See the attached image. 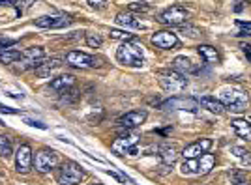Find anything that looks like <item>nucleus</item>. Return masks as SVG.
<instances>
[{
	"label": "nucleus",
	"mask_w": 251,
	"mask_h": 185,
	"mask_svg": "<svg viewBox=\"0 0 251 185\" xmlns=\"http://www.w3.org/2000/svg\"><path fill=\"white\" fill-rule=\"evenodd\" d=\"M45 58V51L42 47H30L26 51H23V56L19 60V71H26V69H36Z\"/></svg>",
	"instance_id": "nucleus-9"
},
{
	"label": "nucleus",
	"mask_w": 251,
	"mask_h": 185,
	"mask_svg": "<svg viewBox=\"0 0 251 185\" xmlns=\"http://www.w3.org/2000/svg\"><path fill=\"white\" fill-rule=\"evenodd\" d=\"M60 163V155L56 154L54 150H49V148H43L40 152H36L34 155V168L42 174H47L54 170Z\"/></svg>",
	"instance_id": "nucleus-6"
},
{
	"label": "nucleus",
	"mask_w": 251,
	"mask_h": 185,
	"mask_svg": "<svg viewBox=\"0 0 251 185\" xmlns=\"http://www.w3.org/2000/svg\"><path fill=\"white\" fill-rule=\"evenodd\" d=\"M244 4H246L244 0H238V2H236V6H234V11H236V13H240V11L244 10V8H246Z\"/></svg>",
	"instance_id": "nucleus-36"
},
{
	"label": "nucleus",
	"mask_w": 251,
	"mask_h": 185,
	"mask_svg": "<svg viewBox=\"0 0 251 185\" xmlns=\"http://www.w3.org/2000/svg\"><path fill=\"white\" fill-rule=\"evenodd\" d=\"M157 81H159V86L169 93H180L188 86V79L182 73H178L176 69H161V71H157Z\"/></svg>",
	"instance_id": "nucleus-3"
},
{
	"label": "nucleus",
	"mask_w": 251,
	"mask_h": 185,
	"mask_svg": "<svg viewBox=\"0 0 251 185\" xmlns=\"http://www.w3.org/2000/svg\"><path fill=\"white\" fill-rule=\"evenodd\" d=\"M26 123H28V125H32V127H40V129H45V123L34 122V120H26Z\"/></svg>",
	"instance_id": "nucleus-35"
},
{
	"label": "nucleus",
	"mask_w": 251,
	"mask_h": 185,
	"mask_svg": "<svg viewBox=\"0 0 251 185\" xmlns=\"http://www.w3.org/2000/svg\"><path fill=\"white\" fill-rule=\"evenodd\" d=\"M15 166L19 174H26L30 172V168L34 166V155H32V148L28 144L19 146L17 154H15Z\"/></svg>",
	"instance_id": "nucleus-11"
},
{
	"label": "nucleus",
	"mask_w": 251,
	"mask_h": 185,
	"mask_svg": "<svg viewBox=\"0 0 251 185\" xmlns=\"http://www.w3.org/2000/svg\"><path fill=\"white\" fill-rule=\"evenodd\" d=\"M139 139H141V137H137V135H126V137H118V139H115V140L111 142V150H113L115 154H118V155L129 154V150L137 146Z\"/></svg>",
	"instance_id": "nucleus-13"
},
{
	"label": "nucleus",
	"mask_w": 251,
	"mask_h": 185,
	"mask_svg": "<svg viewBox=\"0 0 251 185\" xmlns=\"http://www.w3.org/2000/svg\"><path fill=\"white\" fill-rule=\"evenodd\" d=\"M232 129H234V133L238 135L240 139L251 140V122L236 118V120H232Z\"/></svg>",
	"instance_id": "nucleus-19"
},
{
	"label": "nucleus",
	"mask_w": 251,
	"mask_h": 185,
	"mask_svg": "<svg viewBox=\"0 0 251 185\" xmlns=\"http://www.w3.org/2000/svg\"><path fill=\"white\" fill-rule=\"evenodd\" d=\"M159 157H161V161H163V164H175V161H176V150L173 148V146H161L159 148Z\"/></svg>",
	"instance_id": "nucleus-25"
},
{
	"label": "nucleus",
	"mask_w": 251,
	"mask_h": 185,
	"mask_svg": "<svg viewBox=\"0 0 251 185\" xmlns=\"http://www.w3.org/2000/svg\"><path fill=\"white\" fill-rule=\"evenodd\" d=\"M199 103L204 107V109H208L210 113H216V114H223L225 113V107H223V103L220 99H216V97H212V95H202L199 99Z\"/></svg>",
	"instance_id": "nucleus-20"
},
{
	"label": "nucleus",
	"mask_w": 251,
	"mask_h": 185,
	"mask_svg": "<svg viewBox=\"0 0 251 185\" xmlns=\"http://www.w3.org/2000/svg\"><path fill=\"white\" fill-rule=\"evenodd\" d=\"M116 23L122 26H131V28H145V24L137 19L131 11H122L116 15Z\"/></svg>",
	"instance_id": "nucleus-18"
},
{
	"label": "nucleus",
	"mask_w": 251,
	"mask_h": 185,
	"mask_svg": "<svg viewBox=\"0 0 251 185\" xmlns=\"http://www.w3.org/2000/svg\"><path fill=\"white\" fill-rule=\"evenodd\" d=\"M216 164V157L212 154H202L201 157H195V159H186L182 163V174H208L210 170L214 168Z\"/></svg>",
	"instance_id": "nucleus-4"
},
{
	"label": "nucleus",
	"mask_w": 251,
	"mask_h": 185,
	"mask_svg": "<svg viewBox=\"0 0 251 185\" xmlns=\"http://www.w3.org/2000/svg\"><path fill=\"white\" fill-rule=\"evenodd\" d=\"M145 120H147V111H129L118 118V125H122L126 129H133L145 123Z\"/></svg>",
	"instance_id": "nucleus-15"
},
{
	"label": "nucleus",
	"mask_w": 251,
	"mask_h": 185,
	"mask_svg": "<svg viewBox=\"0 0 251 185\" xmlns=\"http://www.w3.org/2000/svg\"><path fill=\"white\" fill-rule=\"evenodd\" d=\"M111 38L113 40H120V41H131L133 40V34L124 30H111Z\"/></svg>",
	"instance_id": "nucleus-29"
},
{
	"label": "nucleus",
	"mask_w": 251,
	"mask_h": 185,
	"mask_svg": "<svg viewBox=\"0 0 251 185\" xmlns=\"http://www.w3.org/2000/svg\"><path fill=\"white\" fill-rule=\"evenodd\" d=\"M11 45H15V40H8V38H0V51L10 49Z\"/></svg>",
	"instance_id": "nucleus-32"
},
{
	"label": "nucleus",
	"mask_w": 251,
	"mask_h": 185,
	"mask_svg": "<svg viewBox=\"0 0 251 185\" xmlns=\"http://www.w3.org/2000/svg\"><path fill=\"white\" fill-rule=\"evenodd\" d=\"M116 60L129 68H141L143 66V47L137 45L133 41H124L118 49H116Z\"/></svg>",
	"instance_id": "nucleus-1"
},
{
	"label": "nucleus",
	"mask_w": 251,
	"mask_h": 185,
	"mask_svg": "<svg viewBox=\"0 0 251 185\" xmlns=\"http://www.w3.org/2000/svg\"><path fill=\"white\" fill-rule=\"evenodd\" d=\"M72 17L70 15H43L36 19V24L40 28H64L68 24H72Z\"/></svg>",
	"instance_id": "nucleus-12"
},
{
	"label": "nucleus",
	"mask_w": 251,
	"mask_h": 185,
	"mask_svg": "<svg viewBox=\"0 0 251 185\" xmlns=\"http://www.w3.org/2000/svg\"><path fill=\"white\" fill-rule=\"evenodd\" d=\"M240 49L246 54V58L251 62V43H240Z\"/></svg>",
	"instance_id": "nucleus-33"
},
{
	"label": "nucleus",
	"mask_w": 251,
	"mask_h": 185,
	"mask_svg": "<svg viewBox=\"0 0 251 185\" xmlns=\"http://www.w3.org/2000/svg\"><path fill=\"white\" fill-rule=\"evenodd\" d=\"M101 43H103V40H101V36H100V34H86V45H88V47H92V49H100V47H101Z\"/></svg>",
	"instance_id": "nucleus-28"
},
{
	"label": "nucleus",
	"mask_w": 251,
	"mask_h": 185,
	"mask_svg": "<svg viewBox=\"0 0 251 185\" xmlns=\"http://www.w3.org/2000/svg\"><path fill=\"white\" fill-rule=\"evenodd\" d=\"M6 4H10V0H0V6H6Z\"/></svg>",
	"instance_id": "nucleus-39"
},
{
	"label": "nucleus",
	"mask_w": 251,
	"mask_h": 185,
	"mask_svg": "<svg viewBox=\"0 0 251 185\" xmlns=\"http://www.w3.org/2000/svg\"><path fill=\"white\" fill-rule=\"evenodd\" d=\"M54 176H56V182L60 185H79L83 182L84 172L77 163L66 161V163L56 168V174Z\"/></svg>",
	"instance_id": "nucleus-5"
},
{
	"label": "nucleus",
	"mask_w": 251,
	"mask_h": 185,
	"mask_svg": "<svg viewBox=\"0 0 251 185\" xmlns=\"http://www.w3.org/2000/svg\"><path fill=\"white\" fill-rule=\"evenodd\" d=\"M236 24H238V28H240V32H238L236 36H250L251 38V23H246V21L238 19Z\"/></svg>",
	"instance_id": "nucleus-30"
},
{
	"label": "nucleus",
	"mask_w": 251,
	"mask_h": 185,
	"mask_svg": "<svg viewBox=\"0 0 251 185\" xmlns=\"http://www.w3.org/2000/svg\"><path fill=\"white\" fill-rule=\"evenodd\" d=\"M210 148H212V140L210 139H201L197 142L186 146L182 155H184V159H195V157H201L202 154H206Z\"/></svg>",
	"instance_id": "nucleus-14"
},
{
	"label": "nucleus",
	"mask_w": 251,
	"mask_h": 185,
	"mask_svg": "<svg viewBox=\"0 0 251 185\" xmlns=\"http://www.w3.org/2000/svg\"><path fill=\"white\" fill-rule=\"evenodd\" d=\"M129 11L147 13V11H150V6H148V4H145V2H131V4H129Z\"/></svg>",
	"instance_id": "nucleus-31"
},
{
	"label": "nucleus",
	"mask_w": 251,
	"mask_h": 185,
	"mask_svg": "<svg viewBox=\"0 0 251 185\" xmlns=\"http://www.w3.org/2000/svg\"><path fill=\"white\" fill-rule=\"evenodd\" d=\"M173 69H176L178 73H195V66H193V62L186 58V56H176L175 60H173Z\"/></svg>",
	"instance_id": "nucleus-22"
},
{
	"label": "nucleus",
	"mask_w": 251,
	"mask_h": 185,
	"mask_svg": "<svg viewBox=\"0 0 251 185\" xmlns=\"http://www.w3.org/2000/svg\"><path fill=\"white\" fill-rule=\"evenodd\" d=\"M0 113H8V114H15L17 111H13V109H8V107H4V105H0Z\"/></svg>",
	"instance_id": "nucleus-37"
},
{
	"label": "nucleus",
	"mask_w": 251,
	"mask_h": 185,
	"mask_svg": "<svg viewBox=\"0 0 251 185\" xmlns=\"http://www.w3.org/2000/svg\"><path fill=\"white\" fill-rule=\"evenodd\" d=\"M105 2H107V0H88V4H90L92 8H98V10H101V8H103Z\"/></svg>",
	"instance_id": "nucleus-34"
},
{
	"label": "nucleus",
	"mask_w": 251,
	"mask_h": 185,
	"mask_svg": "<svg viewBox=\"0 0 251 185\" xmlns=\"http://www.w3.org/2000/svg\"><path fill=\"white\" fill-rule=\"evenodd\" d=\"M230 152H232L234 157H238V159H240L242 164L251 166V154L246 150V148H242V146H232V148H230Z\"/></svg>",
	"instance_id": "nucleus-26"
},
{
	"label": "nucleus",
	"mask_w": 251,
	"mask_h": 185,
	"mask_svg": "<svg viewBox=\"0 0 251 185\" xmlns=\"http://www.w3.org/2000/svg\"><path fill=\"white\" fill-rule=\"evenodd\" d=\"M75 84V77L74 75H60L56 79L51 81V88L56 90V92H62V90H68V88H74Z\"/></svg>",
	"instance_id": "nucleus-21"
},
{
	"label": "nucleus",
	"mask_w": 251,
	"mask_h": 185,
	"mask_svg": "<svg viewBox=\"0 0 251 185\" xmlns=\"http://www.w3.org/2000/svg\"><path fill=\"white\" fill-rule=\"evenodd\" d=\"M23 56L21 51H17V49H4V51H0V62L2 64H15V62H19Z\"/></svg>",
	"instance_id": "nucleus-24"
},
{
	"label": "nucleus",
	"mask_w": 251,
	"mask_h": 185,
	"mask_svg": "<svg viewBox=\"0 0 251 185\" xmlns=\"http://www.w3.org/2000/svg\"><path fill=\"white\" fill-rule=\"evenodd\" d=\"M199 54L202 56V60L208 62V64H218L220 62V54H218V49L212 47V45H199L197 47Z\"/></svg>",
	"instance_id": "nucleus-23"
},
{
	"label": "nucleus",
	"mask_w": 251,
	"mask_h": 185,
	"mask_svg": "<svg viewBox=\"0 0 251 185\" xmlns=\"http://www.w3.org/2000/svg\"><path fill=\"white\" fill-rule=\"evenodd\" d=\"M66 62L70 66H74V68H81V69L101 66V58H96V56H90V54L81 51H70L66 54Z\"/></svg>",
	"instance_id": "nucleus-8"
},
{
	"label": "nucleus",
	"mask_w": 251,
	"mask_h": 185,
	"mask_svg": "<svg viewBox=\"0 0 251 185\" xmlns=\"http://www.w3.org/2000/svg\"><path fill=\"white\" fill-rule=\"evenodd\" d=\"M234 185H251V184L246 182V180H238V182H234Z\"/></svg>",
	"instance_id": "nucleus-38"
},
{
	"label": "nucleus",
	"mask_w": 251,
	"mask_h": 185,
	"mask_svg": "<svg viewBox=\"0 0 251 185\" xmlns=\"http://www.w3.org/2000/svg\"><path fill=\"white\" fill-rule=\"evenodd\" d=\"M188 17H189V13L186 8H182V6H171V8H167L165 11H161V13L157 15V21H159L161 24L178 26V24L186 23Z\"/></svg>",
	"instance_id": "nucleus-7"
},
{
	"label": "nucleus",
	"mask_w": 251,
	"mask_h": 185,
	"mask_svg": "<svg viewBox=\"0 0 251 185\" xmlns=\"http://www.w3.org/2000/svg\"><path fill=\"white\" fill-rule=\"evenodd\" d=\"M94 185H100V184H94Z\"/></svg>",
	"instance_id": "nucleus-40"
},
{
	"label": "nucleus",
	"mask_w": 251,
	"mask_h": 185,
	"mask_svg": "<svg viewBox=\"0 0 251 185\" xmlns=\"http://www.w3.org/2000/svg\"><path fill=\"white\" fill-rule=\"evenodd\" d=\"M60 66H62V58H51V60L42 62L34 71H36V77L45 79V77H51V73L56 71Z\"/></svg>",
	"instance_id": "nucleus-17"
},
{
	"label": "nucleus",
	"mask_w": 251,
	"mask_h": 185,
	"mask_svg": "<svg viewBox=\"0 0 251 185\" xmlns=\"http://www.w3.org/2000/svg\"><path fill=\"white\" fill-rule=\"evenodd\" d=\"M13 154V146H11V140L10 137H6V135H0V157H10Z\"/></svg>",
	"instance_id": "nucleus-27"
},
{
	"label": "nucleus",
	"mask_w": 251,
	"mask_h": 185,
	"mask_svg": "<svg viewBox=\"0 0 251 185\" xmlns=\"http://www.w3.org/2000/svg\"><path fill=\"white\" fill-rule=\"evenodd\" d=\"M220 101L223 103L225 111L230 113H244L248 107V93L240 88H223L220 95Z\"/></svg>",
	"instance_id": "nucleus-2"
},
{
	"label": "nucleus",
	"mask_w": 251,
	"mask_h": 185,
	"mask_svg": "<svg viewBox=\"0 0 251 185\" xmlns=\"http://www.w3.org/2000/svg\"><path fill=\"white\" fill-rule=\"evenodd\" d=\"M161 109H173V111H189V113H197L201 109L199 99L193 97H184V95H176L173 99H169L161 105Z\"/></svg>",
	"instance_id": "nucleus-10"
},
{
	"label": "nucleus",
	"mask_w": 251,
	"mask_h": 185,
	"mask_svg": "<svg viewBox=\"0 0 251 185\" xmlns=\"http://www.w3.org/2000/svg\"><path fill=\"white\" fill-rule=\"evenodd\" d=\"M152 43L156 45L157 49H171V47H175L178 43V38L176 34H173V32L161 30L152 36Z\"/></svg>",
	"instance_id": "nucleus-16"
}]
</instances>
